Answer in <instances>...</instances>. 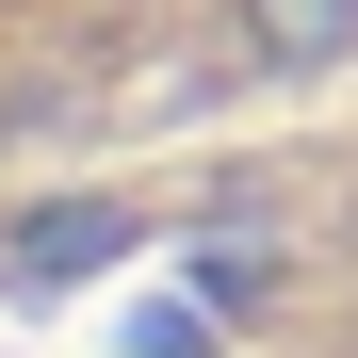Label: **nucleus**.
Masks as SVG:
<instances>
[{
    "mask_svg": "<svg viewBox=\"0 0 358 358\" xmlns=\"http://www.w3.org/2000/svg\"><path fill=\"white\" fill-rule=\"evenodd\" d=\"M245 49H261L277 82H310V66L358 49V0H245Z\"/></svg>",
    "mask_w": 358,
    "mask_h": 358,
    "instance_id": "obj_1",
    "label": "nucleus"
}]
</instances>
